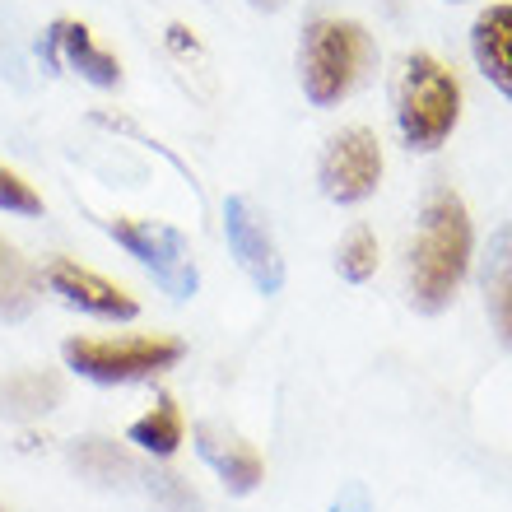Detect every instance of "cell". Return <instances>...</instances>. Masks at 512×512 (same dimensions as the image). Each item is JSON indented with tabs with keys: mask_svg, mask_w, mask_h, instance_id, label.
I'll return each mask as SVG.
<instances>
[{
	"mask_svg": "<svg viewBox=\"0 0 512 512\" xmlns=\"http://www.w3.org/2000/svg\"><path fill=\"white\" fill-rule=\"evenodd\" d=\"M0 512H5V508H0Z\"/></svg>",
	"mask_w": 512,
	"mask_h": 512,
	"instance_id": "7402d4cb",
	"label": "cell"
},
{
	"mask_svg": "<svg viewBox=\"0 0 512 512\" xmlns=\"http://www.w3.org/2000/svg\"><path fill=\"white\" fill-rule=\"evenodd\" d=\"M471 56L480 75L512 103V5H489L471 24Z\"/></svg>",
	"mask_w": 512,
	"mask_h": 512,
	"instance_id": "8fae6325",
	"label": "cell"
},
{
	"mask_svg": "<svg viewBox=\"0 0 512 512\" xmlns=\"http://www.w3.org/2000/svg\"><path fill=\"white\" fill-rule=\"evenodd\" d=\"M382 182V145L378 135L364 126H350L326 140L322 154V191L336 205H359L368 201Z\"/></svg>",
	"mask_w": 512,
	"mask_h": 512,
	"instance_id": "8992f818",
	"label": "cell"
},
{
	"mask_svg": "<svg viewBox=\"0 0 512 512\" xmlns=\"http://www.w3.org/2000/svg\"><path fill=\"white\" fill-rule=\"evenodd\" d=\"M471 266V215L447 187H433L419 210V238L410 252V303L443 312L457 298Z\"/></svg>",
	"mask_w": 512,
	"mask_h": 512,
	"instance_id": "6da1fadb",
	"label": "cell"
},
{
	"mask_svg": "<svg viewBox=\"0 0 512 512\" xmlns=\"http://www.w3.org/2000/svg\"><path fill=\"white\" fill-rule=\"evenodd\" d=\"M108 233L126 256H135V261L163 284L168 298L196 294V261H191V247L177 229L154 224V219H112Z\"/></svg>",
	"mask_w": 512,
	"mask_h": 512,
	"instance_id": "5b68a950",
	"label": "cell"
},
{
	"mask_svg": "<svg viewBox=\"0 0 512 512\" xmlns=\"http://www.w3.org/2000/svg\"><path fill=\"white\" fill-rule=\"evenodd\" d=\"M0 210L5 215H24V219L42 215V196L14 168H5V163H0Z\"/></svg>",
	"mask_w": 512,
	"mask_h": 512,
	"instance_id": "d6986e66",
	"label": "cell"
},
{
	"mask_svg": "<svg viewBox=\"0 0 512 512\" xmlns=\"http://www.w3.org/2000/svg\"><path fill=\"white\" fill-rule=\"evenodd\" d=\"M461 122L457 75L429 52H410L396 80V126L401 140L419 154H433Z\"/></svg>",
	"mask_w": 512,
	"mask_h": 512,
	"instance_id": "3957f363",
	"label": "cell"
},
{
	"mask_svg": "<svg viewBox=\"0 0 512 512\" xmlns=\"http://www.w3.org/2000/svg\"><path fill=\"white\" fill-rule=\"evenodd\" d=\"M196 452H201V461L210 466V471L224 480V489L229 494H252L256 485H261V457H256V447L243 443L238 433L219 429V424H196Z\"/></svg>",
	"mask_w": 512,
	"mask_h": 512,
	"instance_id": "30bf717a",
	"label": "cell"
},
{
	"mask_svg": "<svg viewBox=\"0 0 512 512\" xmlns=\"http://www.w3.org/2000/svg\"><path fill=\"white\" fill-rule=\"evenodd\" d=\"M187 345L173 336H122V340H94L75 336L61 345L70 373L98 382V387H126V382L159 378L168 368L182 364Z\"/></svg>",
	"mask_w": 512,
	"mask_h": 512,
	"instance_id": "277c9868",
	"label": "cell"
},
{
	"mask_svg": "<svg viewBox=\"0 0 512 512\" xmlns=\"http://www.w3.org/2000/svg\"><path fill=\"white\" fill-rule=\"evenodd\" d=\"M485 303L499 336L512 345V229H499L485 261Z\"/></svg>",
	"mask_w": 512,
	"mask_h": 512,
	"instance_id": "2e32d148",
	"label": "cell"
},
{
	"mask_svg": "<svg viewBox=\"0 0 512 512\" xmlns=\"http://www.w3.org/2000/svg\"><path fill=\"white\" fill-rule=\"evenodd\" d=\"M224 238H229L233 261L243 266V275L261 289V294H280L284 289V261L275 252L266 219L247 196H229L224 201Z\"/></svg>",
	"mask_w": 512,
	"mask_h": 512,
	"instance_id": "52a82bcc",
	"label": "cell"
},
{
	"mask_svg": "<svg viewBox=\"0 0 512 512\" xmlns=\"http://www.w3.org/2000/svg\"><path fill=\"white\" fill-rule=\"evenodd\" d=\"M70 466L84 475V480H94V485H131L140 480V466L126 447L108 443V438H80V443H70Z\"/></svg>",
	"mask_w": 512,
	"mask_h": 512,
	"instance_id": "7c38bea8",
	"label": "cell"
},
{
	"mask_svg": "<svg viewBox=\"0 0 512 512\" xmlns=\"http://www.w3.org/2000/svg\"><path fill=\"white\" fill-rule=\"evenodd\" d=\"M33 308H38V270L19 256V247L0 238V326L24 322Z\"/></svg>",
	"mask_w": 512,
	"mask_h": 512,
	"instance_id": "4fadbf2b",
	"label": "cell"
},
{
	"mask_svg": "<svg viewBox=\"0 0 512 512\" xmlns=\"http://www.w3.org/2000/svg\"><path fill=\"white\" fill-rule=\"evenodd\" d=\"M47 56H52L56 66H66V70H75V75H84L89 84H98V89H117V84H122L117 56L103 52L94 42V33L84 24H75V19H56V24L47 28Z\"/></svg>",
	"mask_w": 512,
	"mask_h": 512,
	"instance_id": "9c48e42d",
	"label": "cell"
},
{
	"mask_svg": "<svg viewBox=\"0 0 512 512\" xmlns=\"http://www.w3.org/2000/svg\"><path fill=\"white\" fill-rule=\"evenodd\" d=\"M331 512H373V503H368V494L359 485H350V489H340V499L331 503Z\"/></svg>",
	"mask_w": 512,
	"mask_h": 512,
	"instance_id": "ffe728a7",
	"label": "cell"
},
{
	"mask_svg": "<svg viewBox=\"0 0 512 512\" xmlns=\"http://www.w3.org/2000/svg\"><path fill=\"white\" fill-rule=\"evenodd\" d=\"M42 284H47L61 303L89 312V317H103V322H131L135 312H140V303L126 294L122 284L103 280L98 270L80 266V261H70V256H52V261L42 266Z\"/></svg>",
	"mask_w": 512,
	"mask_h": 512,
	"instance_id": "ba28073f",
	"label": "cell"
},
{
	"mask_svg": "<svg viewBox=\"0 0 512 512\" xmlns=\"http://www.w3.org/2000/svg\"><path fill=\"white\" fill-rule=\"evenodd\" d=\"M252 10H261V14H275V10H284V0H247Z\"/></svg>",
	"mask_w": 512,
	"mask_h": 512,
	"instance_id": "44dd1931",
	"label": "cell"
},
{
	"mask_svg": "<svg viewBox=\"0 0 512 512\" xmlns=\"http://www.w3.org/2000/svg\"><path fill=\"white\" fill-rule=\"evenodd\" d=\"M182 429H187V424H182L177 401H173V396H159V401H154V410H149V415H140L131 429H126V443H135L140 452H149V457L168 461L177 447H182Z\"/></svg>",
	"mask_w": 512,
	"mask_h": 512,
	"instance_id": "9a60e30c",
	"label": "cell"
},
{
	"mask_svg": "<svg viewBox=\"0 0 512 512\" xmlns=\"http://www.w3.org/2000/svg\"><path fill=\"white\" fill-rule=\"evenodd\" d=\"M336 270L350 284H364V280H373V275H378V238H373V229H354L350 238L340 243Z\"/></svg>",
	"mask_w": 512,
	"mask_h": 512,
	"instance_id": "e0dca14e",
	"label": "cell"
},
{
	"mask_svg": "<svg viewBox=\"0 0 512 512\" xmlns=\"http://www.w3.org/2000/svg\"><path fill=\"white\" fill-rule=\"evenodd\" d=\"M145 494L154 512H205L201 499L191 494V485L173 471H145Z\"/></svg>",
	"mask_w": 512,
	"mask_h": 512,
	"instance_id": "ac0fdd59",
	"label": "cell"
},
{
	"mask_svg": "<svg viewBox=\"0 0 512 512\" xmlns=\"http://www.w3.org/2000/svg\"><path fill=\"white\" fill-rule=\"evenodd\" d=\"M378 47L354 19H312L298 42V80L312 108H336L368 80Z\"/></svg>",
	"mask_w": 512,
	"mask_h": 512,
	"instance_id": "7a4b0ae2",
	"label": "cell"
},
{
	"mask_svg": "<svg viewBox=\"0 0 512 512\" xmlns=\"http://www.w3.org/2000/svg\"><path fill=\"white\" fill-rule=\"evenodd\" d=\"M61 405V378L52 373H10L0 378V415L5 419H38Z\"/></svg>",
	"mask_w": 512,
	"mask_h": 512,
	"instance_id": "5bb4252c",
	"label": "cell"
}]
</instances>
